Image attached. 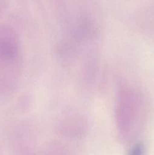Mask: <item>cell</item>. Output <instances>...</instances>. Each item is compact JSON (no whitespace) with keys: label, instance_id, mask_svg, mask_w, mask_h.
Returning a JSON list of instances; mask_svg holds the SVG:
<instances>
[{"label":"cell","instance_id":"1","mask_svg":"<svg viewBox=\"0 0 154 155\" xmlns=\"http://www.w3.org/2000/svg\"><path fill=\"white\" fill-rule=\"evenodd\" d=\"M143 152H144V148L142 144H137L136 145L131 151L129 152L128 155H143Z\"/></svg>","mask_w":154,"mask_h":155}]
</instances>
